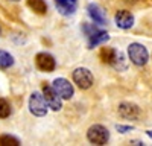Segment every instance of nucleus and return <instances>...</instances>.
<instances>
[{
  "mask_svg": "<svg viewBox=\"0 0 152 146\" xmlns=\"http://www.w3.org/2000/svg\"><path fill=\"white\" fill-rule=\"evenodd\" d=\"M82 29H84V32L87 35V40H88V49H94L96 46L104 44L110 40L108 32L96 28L94 24H84Z\"/></svg>",
  "mask_w": 152,
  "mask_h": 146,
  "instance_id": "f257e3e1",
  "label": "nucleus"
},
{
  "mask_svg": "<svg viewBox=\"0 0 152 146\" xmlns=\"http://www.w3.org/2000/svg\"><path fill=\"white\" fill-rule=\"evenodd\" d=\"M128 56L131 59V63L138 66V67L145 66L148 63V59H149L148 49L140 43H131L128 46Z\"/></svg>",
  "mask_w": 152,
  "mask_h": 146,
  "instance_id": "f03ea898",
  "label": "nucleus"
},
{
  "mask_svg": "<svg viewBox=\"0 0 152 146\" xmlns=\"http://www.w3.org/2000/svg\"><path fill=\"white\" fill-rule=\"evenodd\" d=\"M87 139L93 145H107L110 140V131L104 125H91L87 131Z\"/></svg>",
  "mask_w": 152,
  "mask_h": 146,
  "instance_id": "7ed1b4c3",
  "label": "nucleus"
},
{
  "mask_svg": "<svg viewBox=\"0 0 152 146\" xmlns=\"http://www.w3.org/2000/svg\"><path fill=\"white\" fill-rule=\"evenodd\" d=\"M72 78H73V82L82 90H88L93 85V81H94L93 79V73L88 69H85V67L75 69L73 73H72Z\"/></svg>",
  "mask_w": 152,
  "mask_h": 146,
  "instance_id": "20e7f679",
  "label": "nucleus"
},
{
  "mask_svg": "<svg viewBox=\"0 0 152 146\" xmlns=\"http://www.w3.org/2000/svg\"><path fill=\"white\" fill-rule=\"evenodd\" d=\"M29 110L34 116H38V117H43L47 114V104L44 101V97L41 93L38 91H34L29 97Z\"/></svg>",
  "mask_w": 152,
  "mask_h": 146,
  "instance_id": "39448f33",
  "label": "nucleus"
},
{
  "mask_svg": "<svg viewBox=\"0 0 152 146\" xmlns=\"http://www.w3.org/2000/svg\"><path fill=\"white\" fill-rule=\"evenodd\" d=\"M43 97L46 104L53 110V111H59V110L62 108V99L58 96V93L53 90V87L50 84L44 82L43 84Z\"/></svg>",
  "mask_w": 152,
  "mask_h": 146,
  "instance_id": "423d86ee",
  "label": "nucleus"
},
{
  "mask_svg": "<svg viewBox=\"0 0 152 146\" xmlns=\"http://www.w3.org/2000/svg\"><path fill=\"white\" fill-rule=\"evenodd\" d=\"M53 90L58 93V96L61 99H72L73 94H75V88L73 85L66 79V78H56L53 81Z\"/></svg>",
  "mask_w": 152,
  "mask_h": 146,
  "instance_id": "0eeeda50",
  "label": "nucleus"
},
{
  "mask_svg": "<svg viewBox=\"0 0 152 146\" xmlns=\"http://www.w3.org/2000/svg\"><path fill=\"white\" fill-rule=\"evenodd\" d=\"M35 64H37V67L40 69L41 72H47V73L53 72L55 67H56L55 58L50 55V53H47V52L37 53V56H35Z\"/></svg>",
  "mask_w": 152,
  "mask_h": 146,
  "instance_id": "6e6552de",
  "label": "nucleus"
},
{
  "mask_svg": "<svg viewBox=\"0 0 152 146\" xmlns=\"http://www.w3.org/2000/svg\"><path fill=\"white\" fill-rule=\"evenodd\" d=\"M119 114L126 120H137L140 117L142 111H140V107L132 102H122L119 105Z\"/></svg>",
  "mask_w": 152,
  "mask_h": 146,
  "instance_id": "1a4fd4ad",
  "label": "nucleus"
},
{
  "mask_svg": "<svg viewBox=\"0 0 152 146\" xmlns=\"http://www.w3.org/2000/svg\"><path fill=\"white\" fill-rule=\"evenodd\" d=\"M114 21H116V24L120 29H129V28H132V24H134V15L131 14L129 11L122 9V11L116 12Z\"/></svg>",
  "mask_w": 152,
  "mask_h": 146,
  "instance_id": "9d476101",
  "label": "nucleus"
},
{
  "mask_svg": "<svg viewBox=\"0 0 152 146\" xmlns=\"http://www.w3.org/2000/svg\"><path fill=\"white\" fill-rule=\"evenodd\" d=\"M55 6L61 15H72L78 8V0H55Z\"/></svg>",
  "mask_w": 152,
  "mask_h": 146,
  "instance_id": "9b49d317",
  "label": "nucleus"
},
{
  "mask_svg": "<svg viewBox=\"0 0 152 146\" xmlns=\"http://www.w3.org/2000/svg\"><path fill=\"white\" fill-rule=\"evenodd\" d=\"M88 11V15L91 17V20L96 23V24H105L107 23V15H105V11L100 8L99 5L96 3H90L87 8Z\"/></svg>",
  "mask_w": 152,
  "mask_h": 146,
  "instance_id": "f8f14e48",
  "label": "nucleus"
},
{
  "mask_svg": "<svg viewBox=\"0 0 152 146\" xmlns=\"http://www.w3.org/2000/svg\"><path fill=\"white\" fill-rule=\"evenodd\" d=\"M116 55H117V50L113 47H102L99 52L100 61H102L104 64H110V66H113L114 59H116Z\"/></svg>",
  "mask_w": 152,
  "mask_h": 146,
  "instance_id": "ddd939ff",
  "label": "nucleus"
},
{
  "mask_svg": "<svg viewBox=\"0 0 152 146\" xmlns=\"http://www.w3.org/2000/svg\"><path fill=\"white\" fill-rule=\"evenodd\" d=\"M28 6L40 15H44L47 12V5L44 0H28Z\"/></svg>",
  "mask_w": 152,
  "mask_h": 146,
  "instance_id": "4468645a",
  "label": "nucleus"
},
{
  "mask_svg": "<svg viewBox=\"0 0 152 146\" xmlns=\"http://www.w3.org/2000/svg\"><path fill=\"white\" fill-rule=\"evenodd\" d=\"M12 64H14V56L8 53L6 50H0V69L6 70V69L12 67Z\"/></svg>",
  "mask_w": 152,
  "mask_h": 146,
  "instance_id": "2eb2a0df",
  "label": "nucleus"
},
{
  "mask_svg": "<svg viewBox=\"0 0 152 146\" xmlns=\"http://www.w3.org/2000/svg\"><path fill=\"white\" fill-rule=\"evenodd\" d=\"M0 145H3V146H6V145H9V146H18L20 142H18V139L9 136V134H3V136H0Z\"/></svg>",
  "mask_w": 152,
  "mask_h": 146,
  "instance_id": "dca6fc26",
  "label": "nucleus"
},
{
  "mask_svg": "<svg viewBox=\"0 0 152 146\" xmlns=\"http://www.w3.org/2000/svg\"><path fill=\"white\" fill-rule=\"evenodd\" d=\"M113 66L116 67L117 70H125V69H126V63H125V56H123V53H122V52H117V55H116V59H114V63H113Z\"/></svg>",
  "mask_w": 152,
  "mask_h": 146,
  "instance_id": "f3484780",
  "label": "nucleus"
},
{
  "mask_svg": "<svg viewBox=\"0 0 152 146\" xmlns=\"http://www.w3.org/2000/svg\"><path fill=\"white\" fill-rule=\"evenodd\" d=\"M9 114H11V105L5 99H0V119H5Z\"/></svg>",
  "mask_w": 152,
  "mask_h": 146,
  "instance_id": "a211bd4d",
  "label": "nucleus"
},
{
  "mask_svg": "<svg viewBox=\"0 0 152 146\" xmlns=\"http://www.w3.org/2000/svg\"><path fill=\"white\" fill-rule=\"evenodd\" d=\"M116 129H117L119 132L125 134V132H129V131H132V129H134V126H132V125H117V126H116Z\"/></svg>",
  "mask_w": 152,
  "mask_h": 146,
  "instance_id": "6ab92c4d",
  "label": "nucleus"
},
{
  "mask_svg": "<svg viewBox=\"0 0 152 146\" xmlns=\"http://www.w3.org/2000/svg\"><path fill=\"white\" fill-rule=\"evenodd\" d=\"M125 3H128V5H135V3H138L140 0H123Z\"/></svg>",
  "mask_w": 152,
  "mask_h": 146,
  "instance_id": "aec40b11",
  "label": "nucleus"
},
{
  "mask_svg": "<svg viewBox=\"0 0 152 146\" xmlns=\"http://www.w3.org/2000/svg\"><path fill=\"white\" fill-rule=\"evenodd\" d=\"M129 145H143V142H140V140H131Z\"/></svg>",
  "mask_w": 152,
  "mask_h": 146,
  "instance_id": "412c9836",
  "label": "nucleus"
},
{
  "mask_svg": "<svg viewBox=\"0 0 152 146\" xmlns=\"http://www.w3.org/2000/svg\"><path fill=\"white\" fill-rule=\"evenodd\" d=\"M146 134H148V136L152 139V129H149V131H146Z\"/></svg>",
  "mask_w": 152,
  "mask_h": 146,
  "instance_id": "4be33fe9",
  "label": "nucleus"
},
{
  "mask_svg": "<svg viewBox=\"0 0 152 146\" xmlns=\"http://www.w3.org/2000/svg\"><path fill=\"white\" fill-rule=\"evenodd\" d=\"M148 2H149V3H152V0H148Z\"/></svg>",
  "mask_w": 152,
  "mask_h": 146,
  "instance_id": "5701e85b",
  "label": "nucleus"
},
{
  "mask_svg": "<svg viewBox=\"0 0 152 146\" xmlns=\"http://www.w3.org/2000/svg\"><path fill=\"white\" fill-rule=\"evenodd\" d=\"M12 2H18V0H12Z\"/></svg>",
  "mask_w": 152,
  "mask_h": 146,
  "instance_id": "b1692460",
  "label": "nucleus"
}]
</instances>
